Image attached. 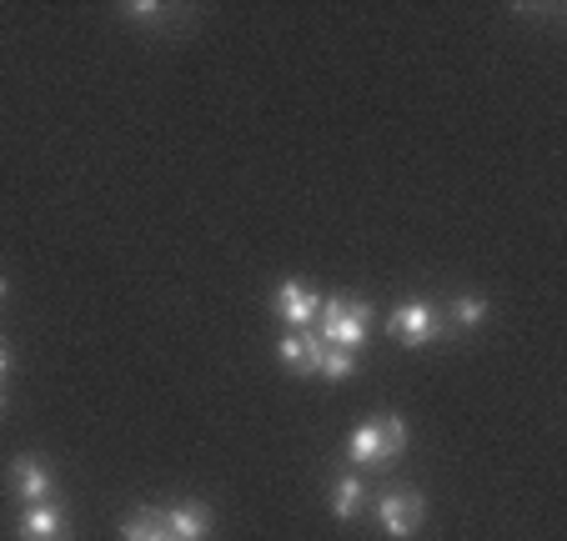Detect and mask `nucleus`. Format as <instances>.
Segmentation results:
<instances>
[{"mask_svg":"<svg viewBox=\"0 0 567 541\" xmlns=\"http://www.w3.org/2000/svg\"><path fill=\"white\" fill-rule=\"evenodd\" d=\"M408 441H412L408 416L382 412V416L362 422L352 436H347V461H352L357 471H386L402 451H408Z\"/></svg>","mask_w":567,"mask_h":541,"instance_id":"1","label":"nucleus"},{"mask_svg":"<svg viewBox=\"0 0 567 541\" xmlns=\"http://www.w3.org/2000/svg\"><path fill=\"white\" fill-rule=\"evenodd\" d=\"M367 326H372V306L357 296H327L321 301V316H317V336L321 346H337V351H362L367 346Z\"/></svg>","mask_w":567,"mask_h":541,"instance_id":"2","label":"nucleus"},{"mask_svg":"<svg viewBox=\"0 0 567 541\" xmlns=\"http://www.w3.org/2000/svg\"><path fill=\"white\" fill-rule=\"evenodd\" d=\"M422 517H427V501H422V491H412V487H392L377 497V521H382V531L396 541L417 537Z\"/></svg>","mask_w":567,"mask_h":541,"instance_id":"3","label":"nucleus"},{"mask_svg":"<svg viewBox=\"0 0 567 541\" xmlns=\"http://www.w3.org/2000/svg\"><path fill=\"white\" fill-rule=\"evenodd\" d=\"M437 326H442V316H437V306L432 301H402V306L386 316V336L392 341H402V346H412V351H422L432 336H437Z\"/></svg>","mask_w":567,"mask_h":541,"instance_id":"4","label":"nucleus"},{"mask_svg":"<svg viewBox=\"0 0 567 541\" xmlns=\"http://www.w3.org/2000/svg\"><path fill=\"white\" fill-rule=\"evenodd\" d=\"M11 491L16 501H25V507H41V501L55 497V471L45 457H35V451H21V457L11 461Z\"/></svg>","mask_w":567,"mask_h":541,"instance_id":"5","label":"nucleus"},{"mask_svg":"<svg viewBox=\"0 0 567 541\" xmlns=\"http://www.w3.org/2000/svg\"><path fill=\"white\" fill-rule=\"evenodd\" d=\"M321 291L317 287H307V281H281L277 291H271V311H277L281 321H287L291 331H301V326H317V316H321Z\"/></svg>","mask_w":567,"mask_h":541,"instance_id":"6","label":"nucleus"},{"mask_svg":"<svg viewBox=\"0 0 567 541\" xmlns=\"http://www.w3.org/2000/svg\"><path fill=\"white\" fill-rule=\"evenodd\" d=\"M321 356H327V346H321V336L311 326L301 331H281L277 341V361L281 366H291L297 376H321Z\"/></svg>","mask_w":567,"mask_h":541,"instance_id":"7","label":"nucleus"},{"mask_svg":"<svg viewBox=\"0 0 567 541\" xmlns=\"http://www.w3.org/2000/svg\"><path fill=\"white\" fill-rule=\"evenodd\" d=\"M21 541H71V521L55 501H41V507L21 511Z\"/></svg>","mask_w":567,"mask_h":541,"instance_id":"8","label":"nucleus"},{"mask_svg":"<svg viewBox=\"0 0 567 541\" xmlns=\"http://www.w3.org/2000/svg\"><path fill=\"white\" fill-rule=\"evenodd\" d=\"M166 527H172L176 541H206L216 527V517L206 501H176V507L166 511Z\"/></svg>","mask_w":567,"mask_h":541,"instance_id":"9","label":"nucleus"},{"mask_svg":"<svg viewBox=\"0 0 567 541\" xmlns=\"http://www.w3.org/2000/svg\"><path fill=\"white\" fill-rule=\"evenodd\" d=\"M332 517L337 521H357L362 517V507H367V481L357 477V471H342V477L332 481Z\"/></svg>","mask_w":567,"mask_h":541,"instance_id":"10","label":"nucleus"},{"mask_svg":"<svg viewBox=\"0 0 567 541\" xmlns=\"http://www.w3.org/2000/svg\"><path fill=\"white\" fill-rule=\"evenodd\" d=\"M121 541H176V537H172V527H166V511L141 507L121 521Z\"/></svg>","mask_w":567,"mask_h":541,"instance_id":"11","label":"nucleus"},{"mask_svg":"<svg viewBox=\"0 0 567 541\" xmlns=\"http://www.w3.org/2000/svg\"><path fill=\"white\" fill-rule=\"evenodd\" d=\"M452 316H457V326H482L487 321V296H477V291H462V296H452Z\"/></svg>","mask_w":567,"mask_h":541,"instance_id":"12","label":"nucleus"},{"mask_svg":"<svg viewBox=\"0 0 567 541\" xmlns=\"http://www.w3.org/2000/svg\"><path fill=\"white\" fill-rule=\"evenodd\" d=\"M352 372H357V356H352V351L327 346V356H321V376H327V382H347Z\"/></svg>","mask_w":567,"mask_h":541,"instance_id":"13","label":"nucleus"},{"mask_svg":"<svg viewBox=\"0 0 567 541\" xmlns=\"http://www.w3.org/2000/svg\"><path fill=\"white\" fill-rule=\"evenodd\" d=\"M16 372V356H11V346H0V382Z\"/></svg>","mask_w":567,"mask_h":541,"instance_id":"14","label":"nucleus"},{"mask_svg":"<svg viewBox=\"0 0 567 541\" xmlns=\"http://www.w3.org/2000/svg\"><path fill=\"white\" fill-rule=\"evenodd\" d=\"M6 291H11V287H6V277H0V301H6Z\"/></svg>","mask_w":567,"mask_h":541,"instance_id":"15","label":"nucleus"},{"mask_svg":"<svg viewBox=\"0 0 567 541\" xmlns=\"http://www.w3.org/2000/svg\"><path fill=\"white\" fill-rule=\"evenodd\" d=\"M0 406H6V392H0Z\"/></svg>","mask_w":567,"mask_h":541,"instance_id":"16","label":"nucleus"}]
</instances>
